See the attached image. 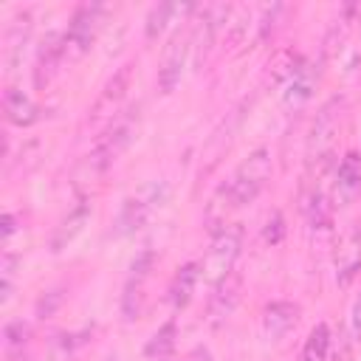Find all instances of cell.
Returning <instances> with one entry per match:
<instances>
[{
    "mask_svg": "<svg viewBox=\"0 0 361 361\" xmlns=\"http://www.w3.org/2000/svg\"><path fill=\"white\" fill-rule=\"evenodd\" d=\"M327 353H330V327L322 322L310 330L302 347V361H327Z\"/></svg>",
    "mask_w": 361,
    "mask_h": 361,
    "instance_id": "23",
    "label": "cell"
},
{
    "mask_svg": "<svg viewBox=\"0 0 361 361\" xmlns=\"http://www.w3.org/2000/svg\"><path fill=\"white\" fill-rule=\"evenodd\" d=\"M175 336H178V324H175V319L164 322V324L152 333V338L147 341V347H144L147 358H166V355L175 350Z\"/></svg>",
    "mask_w": 361,
    "mask_h": 361,
    "instance_id": "20",
    "label": "cell"
},
{
    "mask_svg": "<svg viewBox=\"0 0 361 361\" xmlns=\"http://www.w3.org/2000/svg\"><path fill=\"white\" fill-rule=\"evenodd\" d=\"M200 276H203V268H200L197 262H186V265H180V268L175 271L172 285H169V302H172L175 310H183V307L192 302Z\"/></svg>",
    "mask_w": 361,
    "mask_h": 361,
    "instance_id": "16",
    "label": "cell"
},
{
    "mask_svg": "<svg viewBox=\"0 0 361 361\" xmlns=\"http://www.w3.org/2000/svg\"><path fill=\"white\" fill-rule=\"evenodd\" d=\"M240 293H243V276L237 271H231L226 279H220L214 285V293H212V302H209V322L223 324L234 313V307L240 302Z\"/></svg>",
    "mask_w": 361,
    "mask_h": 361,
    "instance_id": "13",
    "label": "cell"
},
{
    "mask_svg": "<svg viewBox=\"0 0 361 361\" xmlns=\"http://www.w3.org/2000/svg\"><path fill=\"white\" fill-rule=\"evenodd\" d=\"M133 68H135V62H124L110 79H107V85H104V90L99 93V99H96V104H93V121L96 118H104V116H110L118 104H121V99L127 96V90H130V82H133Z\"/></svg>",
    "mask_w": 361,
    "mask_h": 361,
    "instance_id": "12",
    "label": "cell"
},
{
    "mask_svg": "<svg viewBox=\"0 0 361 361\" xmlns=\"http://www.w3.org/2000/svg\"><path fill=\"white\" fill-rule=\"evenodd\" d=\"M338 121H341V99H330L319 110V116H316V121L307 133V147H305L307 166L316 164V161L330 158V149H333V141H336V133H338Z\"/></svg>",
    "mask_w": 361,
    "mask_h": 361,
    "instance_id": "5",
    "label": "cell"
},
{
    "mask_svg": "<svg viewBox=\"0 0 361 361\" xmlns=\"http://www.w3.org/2000/svg\"><path fill=\"white\" fill-rule=\"evenodd\" d=\"M14 223H17L14 212H6V214H3V243H8V240H11V234H14V228H17Z\"/></svg>",
    "mask_w": 361,
    "mask_h": 361,
    "instance_id": "29",
    "label": "cell"
},
{
    "mask_svg": "<svg viewBox=\"0 0 361 361\" xmlns=\"http://www.w3.org/2000/svg\"><path fill=\"white\" fill-rule=\"evenodd\" d=\"M172 11H175L172 3H158V6L149 8V14H147V25H144L147 39H155V37L164 31V25H166V20H169Z\"/></svg>",
    "mask_w": 361,
    "mask_h": 361,
    "instance_id": "25",
    "label": "cell"
},
{
    "mask_svg": "<svg viewBox=\"0 0 361 361\" xmlns=\"http://www.w3.org/2000/svg\"><path fill=\"white\" fill-rule=\"evenodd\" d=\"M271 152L265 147H257L248 158H243L237 164V169L226 178V183L217 186V192L212 195L209 206H206V220L212 223V228H223L226 226V217L251 203L268 183L271 178Z\"/></svg>",
    "mask_w": 361,
    "mask_h": 361,
    "instance_id": "1",
    "label": "cell"
},
{
    "mask_svg": "<svg viewBox=\"0 0 361 361\" xmlns=\"http://www.w3.org/2000/svg\"><path fill=\"white\" fill-rule=\"evenodd\" d=\"M87 217H90V203L87 200H82L59 226H56V231H54V237H51V251H62L82 228H85V223H87Z\"/></svg>",
    "mask_w": 361,
    "mask_h": 361,
    "instance_id": "19",
    "label": "cell"
},
{
    "mask_svg": "<svg viewBox=\"0 0 361 361\" xmlns=\"http://www.w3.org/2000/svg\"><path fill=\"white\" fill-rule=\"evenodd\" d=\"M144 282H147V276H135V274H130V279H127V285H124V296H121V313H124V319H127V322H133V319H138V316H141Z\"/></svg>",
    "mask_w": 361,
    "mask_h": 361,
    "instance_id": "22",
    "label": "cell"
},
{
    "mask_svg": "<svg viewBox=\"0 0 361 361\" xmlns=\"http://www.w3.org/2000/svg\"><path fill=\"white\" fill-rule=\"evenodd\" d=\"M282 237H285V217L279 212H274L265 220V226H262V240L271 243V245H276V243H282Z\"/></svg>",
    "mask_w": 361,
    "mask_h": 361,
    "instance_id": "27",
    "label": "cell"
},
{
    "mask_svg": "<svg viewBox=\"0 0 361 361\" xmlns=\"http://www.w3.org/2000/svg\"><path fill=\"white\" fill-rule=\"evenodd\" d=\"M243 248V226L237 223H226L223 228L214 231V240L209 245V254L203 259V279H209L212 285H217L220 279H226L234 271V262L240 257Z\"/></svg>",
    "mask_w": 361,
    "mask_h": 361,
    "instance_id": "3",
    "label": "cell"
},
{
    "mask_svg": "<svg viewBox=\"0 0 361 361\" xmlns=\"http://www.w3.org/2000/svg\"><path fill=\"white\" fill-rule=\"evenodd\" d=\"M350 338L361 341V293L355 296V302L350 307Z\"/></svg>",
    "mask_w": 361,
    "mask_h": 361,
    "instance_id": "28",
    "label": "cell"
},
{
    "mask_svg": "<svg viewBox=\"0 0 361 361\" xmlns=\"http://www.w3.org/2000/svg\"><path fill=\"white\" fill-rule=\"evenodd\" d=\"M107 361H118V355H107Z\"/></svg>",
    "mask_w": 361,
    "mask_h": 361,
    "instance_id": "31",
    "label": "cell"
},
{
    "mask_svg": "<svg viewBox=\"0 0 361 361\" xmlns=\"http://www.w3.org/2000/svg\"><path fill=\"white\" fill-rule=\"evenodd\" d=\"M355 195H361V152L350 149L338 166H336V178H333V200L338 206H347Z\"/></svg>",
    "mask_w": 361,
    "mask_h": 361,
    "instance_id": "11",
    "label": "cell"
},
{
    "mask_svg": "<svg viewBox=\"0 0 361 361\" xmlns=\"http://www.w3.org/2000/svg\"><path fill=\"white\" fill-rule=\"evenodd\" d=\"M189 361H209V353H206V350H195Z\"/></svg>",
    "mask_w": 361,
    "mask_h": 361,
    "instance_id": "30",
    "label": "cell"
},
{
    "mask_svg": "<svg viewBox=\"0 0 361 361\" xmlns=\"http://www.w3.org/2000/svg\"><path fill=\"white\" fill-rule=\"evenodd\" d=\"M138 118H141V107L133 104L130 110H124L121 116H116L110 121V127L96 138L93 149L79 161L76 166V175H73V183L76 189H85L96 180H102L107 175V169L124 155V149L133 144L135 138V130H138Z\"/></svg>",
    "mask_w": 361,
    "mask_h": 361,
    "instance_id": "2",
    "label": "cell"
},
{
    "mask_svg": "<svg viewBox=\"0 0 361 361\" xmlns=\"http://www.w3.org/2000/svg\"><path fill=\"white\" fill-rule=\"evenodd\" d=\"M104 6L99 3H85L73 11L68 28H65V59L68 62H76L79 56H85L99 34V25H102V17H104Z\"/></svg>",
    "mask_w": 361,
    "mask_h": 361,
    "instance_id": "4",
    "label": "cell"
},
{
    "mask_svg": "<svg viewBox=\"0 0 361 361\" xmlns=\"http://www.w3.org/2000/svg\"><path fill=\"white\" fill-rule=\"evenodd\" d=\"M358 14H361V8L353 6V3L338 11V17L333 20V25L327 28V37H324V48H322V56L324 59H333V54L341 48V42L347 39V34L353 31V23H355Z\"/></svg>",
    "mask_w": 361,
    "mask_h": 361,
    "instance_id": "17",
    "label": "cell"
},
{
    "mask_svg": "<svg viewBox=\"0 0 361 361\" xmlns=\"http://www.w3.org/2000/svg\"><path fill=\"white\" fill-rule=\"evenodd\" d=\"M299 322V305L288 302V299H276L271 305H265L262 316H259V327H262V336L268 341H276L282 336H288Z\"/></svg>",
    "mask_w": 361,
    "mask_h": 361,
    "instance_id": "10",
    "label": "cell"
},
{
    "mask_svg": "<svg viewBox=\"0 0 361 361\" xmlns=\"http://www.w3.org/2000/svg\"><path fill=\"white\" fill-rule=\"evenodd\" d=\"M62 62H65V31H51V34H45V39L39 42V51H37L34 85L48 87L51 79L59 73Z\"/></svg>",
    "mask_w": 361,
    "mask_h": 361,
    "instance_id": "9",
    "label": "cell"
},
{
    "mask_svg": "<svg viewBox=\"0 0 361 361\" xmlns=\"http://www.w3.org/2000/svg\"><path fill=\"white\" fill-rule=\"evenodd\" d=\"M3 113H6V121L14 124V127H31L39 118L37 102L28 93H23L20 87H6V93H3Z\"/></svg>",
    "mask_w": 361,
    "mask_h": 361,
    "instance_id": "15",
    "label": "cell"
},
{
    "mask_svg": "<svg viewBox=\"0 0 361 361\" xmlns=\"http://www.w3.org/2000/svg\"><path fill=\"white\" fill-rule=\"evenodd\" d=\"M28 336H31L28 324H23V322H8V324H6V330H3V338H6V350H8V353H14V350H23V347L28 344Z\"/></svg>",
    "mask_w": 361,
    "mask_h": 361,
    "instance_id": "26",
    "label": "cell"
},
{
    "mask_svg": "<svg viewBox=\"0 0 361 361\" xmlns=\"http://www.w3.org/2000/svg\"><path fill=\"white\" fill-rule=\"evenodd\" d=\"M192 51V34H172L169 45L164 48V59L158 65V90L161 93H172L183 76V65L186 56Z\"/></svg>",
    "mask_w": 361,
    "mask_h": 361,
    "instance_id": "6",
    "label": "cell"
},
{
    "mask_svg": "<svg viewBox=\"0 0 361 361\" xmlns=\"http://www.w3.org/2000/svg\"><path fill=\"white\" fill-rule=\"evenodd\" d=\"M231 6L226 3H214V6H206L200 11V20L195 23V31H192V48L197 51V62L209 54L212 42L217 39V34L223 31V23L228 25V17H231Z\"/></svg>",
    "mask_w": 361,
    "mask_h": 361,
    "instance_id": "8",
    "label": "cell"
},
{
    "mask_svg": "<svg viewBox=\"0 0 361 361\" xmlns=\"http://www.w3.org/2000/svg\"><path fill=\"white\" fill-rule=\"evenodd\" d=\"M333 268H336V282L341 288L358 276V271H361V223L350 226L344 231V237L338 240L336 254H333Z\"/></svg>",
    "mask_w": 361,
    "mask_h": 361,
    "instance_id": "7",
    "label": "cell"
},
{
    "mask_svg": "<svg viewBox=\"0 0 361 361\" xmlns=\"http://www.w3.org/2000/svg\"><path fill=\"white\" fill-rule=\"evenodd\" d=\"M305 212H307L313 228H327V226L333 223V206L327 203V195H324L322 189H316V192L307 197Z\"/></svg>",
    "mask_w": 361,
    "mask_h": 361,
    "instance_id": "24",
    "label": "cell"
},
{
    "mask_svg": "<svg viewBox=\"0 0 361 361\" xmlns=\"http://www.w3.org/2000/svg\"><path fill=\"white\" fill-rule=\"evenodd\" d=\"M28 37H31V11H17L8 20L6 37H3V56H6V65L8 68H14L23 59V51H25Z\"/></svg>",
    "mask_w": 361,
    "mask_h": 361,
    "instance_id": "14",
    "label": "cell"
},
{
    "mask_svg": "<svg viewBox=\"0 0 361 361\" xmlns=\"http://www.w3.org/2000/svg\"><path fill=\"white\" fill-rule=\"evenodd\" d=\"M316 82H319V73L313 71V65L299 62V68L293 71V76L285 82V93H282L285 104H302L310 96V90H313Z\"/></svg>",
    "mask_w": 361,
    "mask_h": 361,
    "instance_id": "18",
    "label": "cell"
},
{
    "mask_svg": "<svg viewBox=\"0 0 361 361\" xmlns=\"http://www.w3.org/2000/svg\"><path fill=\"white\" fill-rule=\"evenodd\" d=\"M147 214H149V203H147V200H141V197H127L124 206H121V212H118V231H121V234H130V231L141 228L144 220H147Z\"/></svg>",
    "mask_w": 361,
    "mask_h": 361,
    "instance_id": "21",
    "label": "cell"
}]
</instances>
